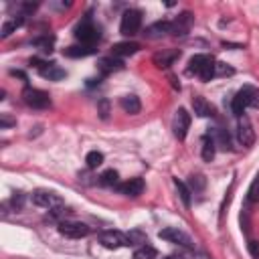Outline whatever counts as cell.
Returning <instances> with one entry per match:
<instances>
[{
  "instance_id": "1",
  "label": "cell",
  "mask_w": 259,
  "mask_h": 259,
  "mask_svg": "<svg viewBox=\"0 0 259 259\" xmlns=\"http://www.w3.org/2000/svg\"><path fill=\"white\" fill-rule=\"evenodd\" d=\"M233 113L239 117L245 113L247 107H259V89L253 87V85H245L237 91V95L233 97Z\"/></svg>"
},
{
  "instance_id": "2",
  "label": "cell",
  "mask_w": 259,
  "mask_h": 259,
  "mask_svg": "<svg viewBox=\"0 0 259 259\" xmlns=\"http://www.w3.org/2000/svg\"><path fill=\"white\" fill-rule=\"evenodd\" d=\"M214 69H217V61L210 55H194L188 61V73L198 75L202 81H210L214 77Z\"/></svg>"
},
{
  "instance_id": "3",
  "label": "cell",
  "mask_w": 259,
  "mask_h": 259,
  "mask_svg": "<svg viewBox=\"0 0 259 259\" xmlns=\"http://www.w3.org/2000/svg\"><path fill=\"white\" fill-rule=\"evenodd\" d=\"M140 26H142V12L134 10V8L125 10L121 16V22H119V32L123 36H134V34H138Z\"/></svg>"
},
{
  "instance_id": "4",
  "label": "cell",
  "mask_w": 259,
  "mask_h": 259,
  "mask_svg": "<svg viewBox=\"0 0 259 259\" xmlns=\"http://www.w3.org/2000/svg\"><path fill=\"white\" fill-rule=\"evenodd\" d=\"M22 99L28 107H34V109H45L51 105V97L47 91H40V89H34V87H26L22 91Z\"/></svg>"
},
{
  "instance_id": "5",
  "label": "cell",
  "mask_w": 259,
  "mask_h": 259,
  "mask_svg": "<svg viewBox=\"0 0 259 259\" xmlns=\"http://www.w3.org/2000/svg\"><path fill=\"white\" fill-rule=\"evenodd\" d=\"M75 38H77L81 45H85V47H93V42L99 40V30H97V26H95L93 22L85 20V22H81V24L75 28Z\"/></svg>"
},
{
  "instance_id": "6",
  "label": "cell",
  "mask_w": 259,
  "mask_h": 259,
  "mask_svg": "<svg viewBox=\"0 0 259 259\" xmlns=\"http://www.w3.org/2000/svg\"><path fill=\"white\" fill-rule=\"evenodd\" d=\"M59 233L69 239H81V237L89 235V227L85 223H77V221H63V223H59Z\"/></svg>"
},
{
  "instance_id": "7",
  "label": "cell",
  "mask_w": 259,
  "mask_h": 259,
  "mask_svg": "<svg viewBox=\"0 0 259 259\" xmlns=\"http://www.w3.org/2000/svg\"><path fill=\"white\" fill-rule=\"evenodd\" d=\"M32 202L38 204V206H45V208H49V210H55V208L63 206V198H61L59 194L51 192V190H36V192L32 194Z\"/></svg>"
},
{
  "instance_id": "8",
  "label": "cell",
  "mask_w": 259,
  "mask_h": 259,
  "mask_svg": "<svg viewBox=\"0 0 259 259\" xmlns=\"http://www.w3.org/2000/svg\"><path fill=\"white\" fill-rule=\"evenodd\" d=\"M99 243L105 249H119V247H127L130 245L127 235H123L119 231H103V233H99Z\"/></svg>"
},
{
  "instance_id": "9",
  "label": "cell",
  "mask_w": 259,
  "mask_h": 259,
  "mask_svg": "<svg viewBox=\"0 0 259 259\" xmlns=\"http://www.w3.org/2000/svg\"><path fill=\"white\" fill-rule=\"evenodd\" d=\"M188 127H190V113H188L184 107H180V109L176 111V115H174V121H172L174 136H176L178 140H184L186 134H188Z\"/></svg>"
},
{
  "instance_id": "10",
  "label": "cell",
  "mask_w": 259,
  "mask_h": 259,
  "mask_svg": "<svg viewBox=\"0 0 259 259\" xmlns=\"http://www.w3.org/2000/svg\"><path fill=\"white\" fill-rule=\"evenodd\" d=\"M158 237L160 239H164V241H170V243H174V245H182V247H190V237L184 233V231H180V229H176V227H168V229H162L160 233H158Z\"/></svg>"
},
{
  "instance_id": "11",
  "label": "cell",
  "mask_w": 259,
  "mask_h": 259,
  "mask_svg": "<svg viewBox=\"0 0 259 259\" xmlns=\"http://www.w3.org/2000/svg\"><path fill=\"white\" fill-rule=\"evenodd\" d=\"M237 138L243 146H251L255 142V132H253V125L249 121L247 115H239V123H237Z\"/></svg>"
},
{
  "instance_id": "12",
  "label": "cell",
  "mask_w": 259,
  "mask_h": 259,
  "mask_svg": "<svg viewBox=\"0 0 259 259\" xmlns=\"http://www.w3.org/2000/svg\"><path fill=\"white\" fill-rule=\"evenodd\" d=\"M192 26V14L186 10V12H180L172 22H170V34H176V36H184Z\"/></svg>"
},
{
  "instance_id": "13",
  "label": "cell",
  "mask_w": 259,
  "mask_h": 259,
  "mask_svg": "<svg viewBox=\"0 0 259 259\" xmlns=\"http://www.w3.org/2000/svg\"><path fill=\"white\" fill-rule=\"evenodd\" d=\"M117 190L121 192V194H125V196H140L142 192H144V180L142 178H130V180H125V182H119L117 184Z\"/></svg>"
},
{
  "instance_id": "14",
  "label": "cell",
  "mask_w": 259,
  "mask_h": 259,
  "mask_svg": "<svg viewBox=\"0 0 259 259\" xmlns=\"http://www.w3.org/2000/svg\"><path fill=\"white\" fill-rule=\"evenodd\" d=\"M97 69H99L103 75H109V73L121 71V69H123V61H121V59H113V57H103V59H99Z\"/></svg>"
},
{
  "instance_id": "15",
  "label": "cell",
  "mask_w": 259,
  "mask_h": 259,
  "mask_svg": "<svg viewBox=\"0 0 259 259\" xmlns=\"http://www.w3.org/2000/svg\"><path fill=\"white\" fill-rule=\"evenodd\" d=\"M168 32H170V22H168V20H158V22L150 24L144 34H146L148 38H160V36H164V34H168Z\"/></svg>"
},
{
  "instance_id": "16",
  "label": "cell",
  "mask_w": 259,
  "mask_h": 259,
  "mask_svg": "<svg viewBox=\"0 0 259 259\" xmlns=\"http://www.w3.org/2000/svg\"><path fill=\"white\" fill-rule=\"evenodd\" d=\"M180 57V51H176V49H172V51H162V53H156L154 55V63H156V67H170L176 59Z\"/></svg>"
},
{
  "instance_id": "17",
  "label": "cell",
  "mask_w": 259,
  "mask_h": 259,
  "mask_svg": "<svg viewBox=\"0 0 259 259\" xmlns=\"http://www.w3.org/2000/svg\"><path fill=\"white\" fill-rule=\"evenodd\" d=\"M138 51H140V45L132 42V40H123V42L113 45V55L115 57H130V55H136Z\"/></svg>"
},
{
  "instance_id": "18",
  "label": "cell",
  "mask_w": 259,
  "mask_h": 259,
  "mask_svg": "<svg viewBox=\"0 0 259 259\" xmlns=\"http://www.w3.org/2000/svg\"><path fill=\"white\" fill-rule=\"evenodd\" d=\"M192 107H194V113H196L198 117H210V115L214 113L212 105H210L204 97H200V95H196V97L192 99Z\"/></svg>"
},
{
  "instance_id": "19",
  "label": "cell",
  "mask_w": 259,
  "mask_h": 259,
  "mask_svg": "<svg viewBox=\"0 0 259 259\" xmlns=\"http://www.w3.org/2000/svg\"><path fill=\"white\" fill-rule=\"evenodd\" d=\"M119 105H121V109H123L125 113H130V115H136V113H140V109H142V103H140V99H138L136 95H123V97L119 99Z\"/></svg>"
},
{
  "instance_id": "20",
  "label": "cell",
  "mask_w": 259,
  "mask_h": 259,
  "mask_svg": "<svg viewBox=\"0 0 259 259\" xmlns=\"http://www.w3.org/2000/svg\"><path fill=\"white\" fill-rule=\"evenodd\" d=\"M93 53H95V49H93V47H85V45H73V47H67V49L63 51V55H65V57H71V59L89 57V55H93Z\"/></svg>"
},
{
  "instance_id": "21",
  "label": "cell",
  "mask_w": 259,
  "mask_h": 259,
  "mask_svg": "<svg viewBox=\"0 0 259 259\" xmlns=\"http://www.w3.org/2000/svg\"><path fill=\"white\" fill-rule=\"evenodd\" d=\"M38 73H40L42 77H47L49 81H59V79L65 77V71H63L61 67H57L55 63H45V67L38 69Z\"/></svg>"
},
{
  "instance_id": "22",
  "label": "cell",
  "mask_w": 259,
  "mask_h": 259,
  "mask_svg": "<svg viewBox=\"0 0 259 259\" xmlns=\"http://www.w3.org/2000/svg\"><path fill=\"white\" fill-rule=\"evenodd\" d=\"M214 146H217V142H214V138H210V136H204L202 138V160L204 162H210L212 158H214Z\"/></svg>"
},
{
  "instance_id": "23",
  "label": "cell",
  "mask_w": 259,
  "mask_h": 259,
  "mask_svg": "<svg viewBox=\"0 0 259 259\" xmlns=\"http://www.w3.org/2000/svg\"><path fill=\"white\" fill-rule=\"evenodd\" d=\"M99 184H103V186H115V188H117V184H119L117 172H115V170H105V172L99 176Z\"/></svg>"
},
{
  "instance_id": "24",
  "label": "cell",
  "mask_w": 259,
  "mask_h": 259,
  "mask_svg": "<svg viewBox=\"0 0 259 259\" xmlns=\"http://www.w3.org/2000/svg\"><path fill=\"white\" fill-rule=\"evenodd\" d=\"M134 259H156V249L150 245H142L134 251Z\"/></svg>"
},
{
  "instance_id": "25",
  "label": "cell",
  "mask_w": 259,
  "mask_h": 259,
  "mask_svg": "<svg viewBox=\"0 0 259 259\" xmlns=\"http://www.w3.org/2000/svg\"><path fill=\"white\" fill-rule=\"evenodd\" d=\"M85 162H87V168H97V166H101L103 164V154L101 152H97V150H93V152H89L87 154V158H85Z\"/></svg>"
},
{
  "instance_id": "26",
  "label": "cell",
  "mask_w": 259,
  "mask_h": 259,
  "mask_svg": "<svg viewBox=\"0 0 259 259\" xmlns=\"http://www.w3.org/2000/svg\"><path fill=\"white\" fill-rule=\"evenodd\" d=\"M247 200L249 202H259V174H255L249 190H247Z\"/></svg>"
},
{
  "instance_id": "27",
  "label": "cell",
  "mask_w": 259,
  "mask_h": 259,
  "mask_svg": "<svg viewBox=\"0 0 259 259\" xmlns=\"http://www.w3.org/2000/svg\"><path fill=\"white\" fill-rule=\"evenodd\" d=\"M204 184H206V180H204V176H202V174H192V176L188 178V186H190V190H192V192L202 190V188H204Z\"/></svg>"
},
{
  "instance_id": "28",
  "label": "cell",
  "mask_w": 259,
  "mask_h": 259,
  "mask_svg": "<svg viewBox=\"0 0 259 259\" xmlns=\"http://www.w3.org/2000/svg\"><path fill=\"white\" fill-rule=\"evenodd\" d=\"M174 186H176V190H178V194H180L182 202H184L186 206H190V190L186 188V184H184V182H180L178 178H174Z\"/></svg>"
},
{
  "instance_id": "29",
  "label": "cell",
  "mask_w": 259,
  "mask_h": 259,
  "mask_svg": "<svg viewBox=\"0 0 259 259\" xmlns=\"http://www.w3.org/2000/svg\"><path fill=\"white\" fill-rule=\"evenodd\" d=\"M22 24V16H18V18H12V20H8V22H4V26H2V38H6L14 28H18Z\"/></svg>"
},
{
  "instance_id": "30",
  "label": "cell",
  "mask_w": 259,
  "mask_h": 259,
  "mask_svg": "<svg viewBox=\"0 0 259 259\" xmlns=\"http://www.w3.org/2000/svg\"><path fill=\"white\" fill-rule=\"evenodd\" d=\"M247 249H249V253H251L253 259H259V241L251 239V241L247 243Z\"/></svg>"
},
{
  "instance_id": "31",
  "label": "cell",
  "mask_w": 259,
  "mask_h": 259,
  "mask_svg": "<svg viewBox=\"0 0 259 259\" xmlns=\"http://www.w3.org/2000/svg\"><path fill=\"white\" fill-rule=\"evenodd\" d=\"M235 71L231 69V67H227L225 63H217V69H214V77L217 75H233Z\"/></svg>"
},
{
  "instance_id": "32",
  "label": "cell",
  "mask_w": 259,
  "mask_h": 259,
  "mask_svg": "<svg viewBox=\"0 0 259 259\" xmlns=\"http://www.w3.org/2000/svg\"><path fill=\"white\" fill-rule=\"evenodd\" d=\"M99 107H101V117L105 119V117H107V101H101Z\"/></svg>"
},
{
  "instance_id": "33",
  "label": "cell",
  "mask_w": 259,
  "mask_h": 259,
  "mask_svg": "<svg viewBox=\"0 0 259 259\" xmlns=\"http://www.w3.org/2000/svg\"><path fill=\"white\" fill-rule=\"evenodd\" d=\"M164 259H184V257H180V255H168V257H164Z\"/></svg>"
}]
</instances>
